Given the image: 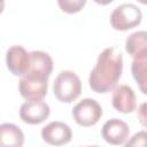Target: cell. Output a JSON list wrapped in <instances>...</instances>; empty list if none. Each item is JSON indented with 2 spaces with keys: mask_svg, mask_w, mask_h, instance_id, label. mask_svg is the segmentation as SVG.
<instances>
[{
  "mask_svg": "<svg viewBox=\"0 0 147 147\" xmlns=\"http://www.w3.org/2000/svg\"><path fill=\"white\" fill-rule=\"evenodd\" d=\"M53 70V60L42 51L30 52V67L21 77L18 90L26 101L42 100L47 94L48 78Z\"/></svg>",
  "mask_w": 147,
  "mask_h": 147,
  "instance_id": "6da1fadb",
  "label": "cell"
},
{
  "mask_svg": "<svg viewBox=\"0 0 147 147\" xmlns=\"http://www.w3.org/2000/svg\"><path fill=\"white\" fill-rule=\"evenodd\" d=\"M123 71V55L116 47L103 49L90 72L88 85L95 93H108L114 90Z\"/></svg>",
  "mask_w": 147,
  "mask_h": 147,
  "instance_id": "7a4b0ae2",
  "label": "cell"
},
{
  "mask_svg": "<svg viewBox=\"0 0 147 147\" xmlns=\"http://www.w3.org/2000/svg\"><path fill=\"white\" fill-rule=\"evenodd\" d=\"M53 92L59 101L70 103L80 95L82 82L74 71L63 70L54 79Z\"/></svg>",
  "mask_w": 147,
  "mask_h": 147,
  "instance_id": "3957f363",
  "label": "cell"
},
{
  "mask_svg": "<svg viewBox=\"0 0 147 147\" xmlns=\"http://www.w3.org/2000/svg\"><path fill=\"white\" fill-rule=\"evenodd\" d=\"M142 20L141 9L131 2L121 3L110 14V24L115 30L126 31L136 28Z\"/></svg>",
  "mask_w": 147,
  "mask_h": 147,
  "instance_id": "277c9868",
  "label": "cell"
},
{
  "mask_svg": "<svg viewBox=\"0 0 147 147\" xmlns=\"http://www.w3.org/2000/svg\"><path fill=\"white\" fill-rule=\"evenodd\" d=\"M102 116V108L99 102L91 98L79 101L72 109L75 122L82 126H92L99 122Z\"/></svg>",
  "mask_w": 147,
  "mask_h": 147,
  "instance_id": "5b68a950",
  "label": "cell"
},
{
  "mask_svg": "<svg viewBox=\"0 0 147 147\" xmlns=\"http://www.w3.org/2000/svg\"><path fill=\"white\" fill-rule=\"evenodd\" d=\"M6 64L14 76L22 77L30 67V53L21 45L10 46L6 53Z\"/></svg>",
  "mask_w": 147,
  "mask_h": 147,
  "instance_id": "8992f818",
  "label": "cell"
},
{
  "mask_svg": "<svg viewBox=\"0 0 147 147\" xmlns=\"http://www.w3.org/2000/svg\"><path fill=\"white\" fill-rule=\"evenodd\" d=\"M51 113L49 106L44 100H33L24 102L20 108V117L26 124H40Z\"/></svg>",
  "mask_w": 147,
  "mask_h": 147,
  "instance_id": "52a82bcc",
  "label": "cell"
},
{
  "mask_svg": "<svg viewBox=\"0 0 147 147\" xmlns=\"http://www.w3.org/2000/svg\"><path fill=\"white\" fill-rule=\"evenodd\" d=\"M41 138L52 146H62L71 140L72 132L68 124L54 121L41 129Z\"/></svg>",
  "mask_w": 147,
  "mask_h": 147,
  "instance_id": "ba28073f",
  "label": "cell"
},
{
  "mask_svg": "<svg viewBox=\"0 0 147 147\" xmlns=\"http://www.w3.org/2000/svg\"><path fill=\"white\" fill-rule=\"evenodd\" d=\"M130 127L129 125L118 118H111L108 119L102 129H101V136L102 138L110 145H122L129 137Z\"/></svg>",
  "mask_w": 147,
  "mask_h": 147,
  "instance_id": "9c48e42d",
  "label": "cell"
},
{
  "mask_svg": "<svg viewBox=\"0 0 147 147\" xmlns=\"http://www.w3.org/2000/svg\"><path fill=\"white\" fill-rule=\"evenodd\" d=\"M113 107L122 114L132 113L137 107V98L132 87L127 85H119L114 88L111 98Z\"/></svg>",
  "mask_w": 147,
  "mask_h": 147,
  "instance_id": "30bf717a",
  "label": "cell"
},
{
  "mask_svg": "<svg viewBox=\"0 0 147 147\" xmlns=\"http://www.w3.org/2000/svg\"><path fill=\"white\" fill-rule=\"evenodd\" d=\"M24 144L23 131L13 123L0 125V147H22Z\"/></svg>",
  "mask_w": 147,
  "mask_h": 147,
  "instance_id": "8fae6325",
  "label": "cell"
},
{
  "mask_svg": "<svg viewBox=\"0 0 147 147\" xmlns=\"http://www.w3.org/2000/svg\"><path fill=\"white\" fill-rule=\"evenodd\" d=\"M131 71L140 91L147 95V49L138 53L133 57Z\"/></svg>",
  "mask_w": 147,
  "mask_h": 147,
  "instance_id": "7c38bea8",
  "label": "cell"
},
{
  "mask_svg": "<svg viewBox=\"0 0 147 147\" xmlns=\"http://www.w3.org/2000/svg\"><path fill=\"white\" fill-rule=\"evenodd\" d=\"M147 49V31H137L131 33L125 40V51L136 56L138 53Z\"/></svg>",
  "mask_w": 147,
  "mask_h": 147,
  "instance_id": "4fadbf2b",
  "label": "cell"
},
{
  "mask_svg": "<svg viewBox=\"0 0 147 147\" xmlns=\"http://www.w3.org/2000/svg\"><path fill=\"white\" fill-rule=\"evenodd\" d=\"M86 3V0H59L57 5L60 8L69 14H74L79 11Z\"/></svg>",
  "mask_w": 147,
  "mask_h": 147,
  "instance_id": "5bb4252c",
  "label": "cell"
},
{
  "mask_svg": "<svg viewBox=\"0 0 147 147\" xmlns=\"http://www.w3.org/2000/svg\"><path fill=\"white\" fill-rule=\"evenodd\" d=\"M124 147H147V131L142 130L134 133L125 142Z\"/></svg>",
  "mask_w": 147,
  "mask_h": 147,
  "instance_id": "9a60e30c",
  "label": "cell"
},
{
  "mask_svg": "<svg viewBox=\"0 0 147 147\" xmlns=\"http://www.w3.org/2000/svg\"><path fill=\"white\" fill-rule=\"evenodd\" d=\"M138 119L142 126L147 127V102H142L138 107Z\"/></svg>",
  "mask_w": 147,
  "mask_h": 147,
  "instance_id": "2e32d148",
  "label": "cell"
},
{
  "mask_svg": "<svg viewBox=\"0 0 147 147\" xmlns=\"http://www.w3.org/2000/svg\"><path fill=\"white\" fill-rule=\"evenodd\" d=\"M85 147H100V146H95L94 145V146H85Z\"/></svg>",
  "mask_w": 147,
  "mask_h": 147,
  "instance_id": "e0dca14e",
  "label": "cell"
}]
</instances>
